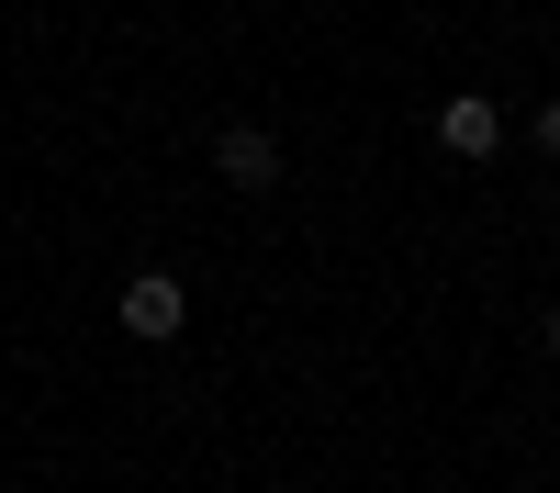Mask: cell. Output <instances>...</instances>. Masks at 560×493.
Listing matches in <instances>:
<instances>
[{
    "instance_id": "obj_1",
    "label": "cell",
    "mask_w": 560,
    "mask_h": 493,
    "mask_svg": "<svg viewBox=\"0 0 560 493\" xmlns=\"http://www.w3.org/2000/svg\"><path fill=\"white\" fill-rule=\"evenodd\" d=\"M113 314H124V337H179L191 326V292H179L168 269H135V281L113 292Z\"/></svg>"
},
{
    "instance_id": "obj_5",
    "label": "cell",
    "mask_w": 560,
    "mask_h": 493,
    "mask_svg": "<svg viewBox=\"0 0 560 493\" xmlns=\"http://www.w3.org/2000/svg\"><path fill=\"white\" fill-rule=\"evenodd\" d=\"M549 359H560V314H549Z\"/></svg>"
},
{
    "instance_id": "obj_4",
    "label": "cell",
    "mask_w": 560,
    "mask_h": 493,
    "mask_svg": "<svg viewBox=\"0 0 560 493\" xmlns=\"http://www.w3.org/2000/svg\"><path fill=\"white\" fill-rule=\"evenodd\" d=\"M527 134H538V157H560V90L538 102V124H527Z\"/></svg>"
},
{
    "instance_id": "obj_3",
    "label": "cell",
    "mask_w": 560,
    "mask_h": 493,
    "mask_svg": "<svg viewBox=\"0 0 560 493\" xmlns=\"http://www.w3.org/2000/svg\"><path fill=\"white\" fill-rule=\"evenodd\" d=\"M438 146L448 157H493L504 146V113L482 102V90H459V102H438Z\"/></svg>"
},
{
    "instance_id": "obj_2",
    "label": "cell",
    "mask_w": 560,
    "mask_h": 493,
    "mask_svg": "<svg viewBox=\"0 0 560 493\" xmlns=\"http://www.w3.org/2000/svg\"><path fill=\"white\" fill-rule=\"evenodd\" d=\"M213 168L236 179V191H269V179H280V134L269 124H224L213 134Z\"/></svg>"
}]
</instances>
